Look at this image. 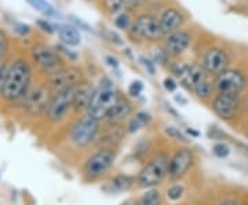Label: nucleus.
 Here are the masks:
<instances>
[{
    "mask_svg": "<svg viewBox=\"0 0 248 205\" xmlns=\"http://www.w3.org/2000/svg\"><path fill=\"white\" fill-rule=\"evenodd\" d=\"M32 83V68L31 65L18 58L7 66V73L1 87L0 97L7 102H17L25 98L28 91L31 89Z\"/></svg>",
    "mask_w": 248,
    "mask_h": 205,
    "instance_id": "nucleus-1",
    "label": "nucleus"
},
{
    "mask_svg": "<svg viewBox=\"0 0 248 205\" xmlns=\"http://www.w3.org/2000/svg\"><path fill=\"white\" fill-rule=\"evenodd\" d=\"M119 98L120 95L116 89L115 84L108 77H105L104 80H101V84L97 88L94 89V94L91 97L89 109H87V115L97 118L99 121L105 120Z\"/></svg>",
    "mask_w": 248,
    "mask_h": 205,
    "instance_id": "nucleus-2",
    "label": "nucleus"
},
{
    "mask_svg": "<svg viewBox=\"0 0 248 205\" xmlns=\"http://www.w3.org/2000/svg\"><path fill=\"white\" fill-rule=\"evenodd\" d=\"M170 157L166 153H157L138 174L135 183L141 189H153L169 176Z\"/></svg>",
    "mask_w": 248,
    "mask_h": 205,
    "instance_id": "nucleus-3",
    "label": "nucleus"
},
{
    "mask_svg": "<svg viewBox=\"0 0 248 205\" xmlns=\"http://www.w3.org/2000/svg\"><path fill=\"white\" fill-rule=\"evenodd\" d=\"M31 55L37 69L47 74L48 77L63 69V62H62L58 50H55L50 45L43 44V43L35 44L32 47Z\"/></svg>",
    "mask_w": 248,
    "mask_h": 205,
    "instance_id": "nucleus-4",
    "label": "nucleus"
},
{
    "mask_svg": "<svg viewBox=\"0 0 248 205\" xmlns=\"http://www.w3.org/2000/svg\"><path fill=\"white\" fill-rule=\"evenodd\" d=\"M116 153L113 149H99L91 154L84 162L83 175L87 180H97L107 175V172L115 164Z\"/></svg>",
    "mask_w": 248,
    "mask_h": 205,
    "instance_id": "nucleus-5",
    "label": "nucleus"
},
{
    "mask_svg": "<svg viewBox=\"0 0 248 205\" xmlns=\"http://www.w3.org/2000/svg\"><path fill=\"white\" fill-rule=\"evenodd\" d=\"M99 131H101V121L90 115H86L72 127L71 142L78 147L89 146L97 141Z\"/></svg>",
    "mask_w": 248,
    "mask_h": 205,
    "instance_id": "nucleus-6",
    "label": "nucleus"
},
{
    "mask_svg": "<svg viewBox=\"0 0 248 205\" xmlns=\"http://www.w3.org/2000/svg\"><path fill=\"white\" fill-rule=\"evenodd\" d=\"M163 36L159 19L149 14L137 18L130 29V37L134 42H157Z\"/></svg>",
    "mask_w": 248,
    "mask_h": 205,
    "instance_id": "nucleus-7",
    "label": "nucleus"
},
{
    "mask_svg": "<svg viewBox=\"0 0 248 205\" xmlns=\"http://www.w3.org/2000/svg\"><path fill=\"white\" fill-rule=\"evenodd\" d=\"M53 91L47 84H39L28 91L24 98V109L29 116L37 117L47 112L53 98Z\"/></svg>",
    "mask_w": 248,
    "mask_h": 205,
    "instance_id": "nucleus-8",
    "label": "nucleus"
},
{
    "mask_svg": "<svg viewBox=\"0 0 248 205\" xmlns=\"http://www.w3.org/2000/svg\"><path fill=\"white\" fill-rule=\"evenodd\" d=\"M171 71L179 83L189 91H193L199 84L207 80L208 76L203 66L199 63L177 62L171 66Z\"/></svg>",
    "mask_w": 248,
    "mask_h": 205,
    "instance_id": "nucleus-9",
    "label": "nucleus"
},
{
    "mask_svg": "<svg viewBox=\"0 0 248 205\" xmlns=\"http://www.w3.org/2000/svg\"><path fill=\"white\" fill-rule=\"evenodd\" d=\"M213 84L217 94L240 95V92L247 87V77L239 69H226L215 76Z\"/></svg>",
    "mask_w": 248,
    "mask_h": 205,
    "instance_id": "nucleus-10",
    "label": "nucleus"
},
{
    "mask_svg": "<svg viewBox=\"0 0 248 205\" xmlns=\"http://www.w3.org/2000/svg\"><path fill=\"white\" fill-rule=\"evenodd\" d=\"M75 103V88L62 89L58 92H54L51 102L46 112V116L50 121L58 123L68 116Z\"/></svg>",
    "mask_w": 248,
    "mask_h": 205,
    "instance_id": "nucleus-11",
    "label": "nucleus"
},
{
    "mask_svg": "<svg viewBox=\"0 0 248 205\" xmlns=\"http://www.w3.org/2000/svg\"><path fill=\"white\" fill-rule=\"evenodd\" d=\"M241 107L240 95L232 94H217L211 102L213 112L223 121H232L236 118Z\"/></svg>",
    "mask_w": 248,
    "mask_h": 205,
    "instance_id": "nucleus-12",
    "label": "nucleus"
},
{
    "mask_svg": "<svg viewBox=\"0 0 248 205\" xmlns=\"http://www.w3.org/2000/svg\"><path fill=\"white\" fill-rule=\"evenodd\" d=\"M195 164V153L189 147H181L170 157L169 178L171 180H179L185 176Z\"/></svg>",
    "mask_w": 248,
    "mask_h": 205,
    "instance_id": "nucleus-13",
    "label": "nucleus"
},
{
    "mask_svg": "<svg viewBox=\"0 0 248 205\" xmlns=\"http://www.w3.org/2000/svg\"><path fill=\"white\" fill-rule=\"evenodd\" d=\"M229 63H231V57L225 48L211 47L204 54L202 66L207 72V74L218 76L229 68Z\"/></svg>",
    "mask_w": 248,
    "mask_h": 205,
    "instance_id": "nucleus-14",
    "label": "nucleus"
},
{
    "mask_svg": "<svg viewBox=\"0 0 248 205\" xmlns=\"http://www.w3.org/2000/svg\"><path fill=\"white\" fill-rule=\"evenodd\" d=\"M84 81L83 77V72L78 69V68H63L62 71L55 73L53 76H50L47 86L50 87L51 91L58 92L62 89L76 88Z\"/></svg>",
    "mask_w": 248,
    "mask_h": 205,
    "instance_id": "nucleus-15",
    "label": "nucleus"
},
{
    "mask_svg": "<svg viewBox=\"0 0 248 205\" xmlns=\"http://www.w3.org/2000/svg\"><path fill=\"white\" fill-rule=\"evenodd\" d=\"M192 43V36L186 30H175L170 33L164 40V51L171 57H179L189 48Z\"/></svg>",
    "mask_w": 248,
    "mask_h": 205,
    "instance_id": "nucleus-16",
    "label": "nucleus"
},
{
    "mask_svg": "<svg viewBox=\"0 0 248 205\" xmlns=\"http://www.w3.org/2000/svg\"><path fill=\"white\" fill-rule=\"evenodd\" d=\"M125 130L122 124H108L105 128L99 131L95 142L101 146V149H113L123 141Z\"/></svg>",
    "mask_w": 248,
    "mask_h": 205,
    "instance_id": "nucleus-17",
    "label": "nucleus"
},
{
    "mask_svg": "<svg viewBox=\"0 0 248 205\" xmlns=\"http://www.w3.org/2000/svg\"><path fill=\"white\" fill-rule=\"evenodd\" d=\"M184 22H185L184 14L175 9H167L159 18L160 28H161L164 36L178 30V28L182 27Z\"/></svg>",
    "mask_w": 248,
    "mask_h": 205,
    "instance_id": "nucleus-18",
    "label": "nucleus"
},
{
    "mask_svg": "<svg viewBox=\"0 0 248 205\" xmlns=\"http://www.w3.org/2000/svg\"><path fill=\"white\" fill-rule=\"evenodd\" d=\"M131 112H133L131 102L124 97H120L117 99L113 109L110 110V113L105 118V121L108 124H122L124 120L131 115Z\"/></svg>",
    "mask_w": 248,
    "mask_h": 205,
    "instance_id": "nucleus-19",
    "label": "nucleus"
},
{
    "mask_svg": "<svg viewBox=\"0 0 248 205\" xmlns=\"http://www.w3.org/2000/svg\"><path fill=\"white\" fill-rule=\"evenodd\" d=\"M94 94V88L93 86L83 81L80 86L75 88V103H73V109L76 112H84L89 109L90 101Z\"/></svg>",
    "mask_w": 248,
    "mask_h": 205,
    "instance_id": "nucleus-20",
    "label": "nucleus"
},
{
    "mask_svg": "<svg viewBox=\"0 0 248 205\" xmlns=\"http://www.w3.org/2000/svg\"><path fill=\"white\" fill-rule=\"evenodd\" d=\"M135 185V178L128 176V175H117L115 178H112L107 185L102 188L104 191H107L109 194H119L131 190Z\"/></svg>",
    "mask_w": 248,
    "mask_h": 205,
    "instance_id": "nucleus-21",
    "label": "nucleus"
},
{
    "mask_svg": "<svg viewBox=\"0 0 248 205\" xmlns=\"http://www.w3.org/2000/svg\"><path fill=\"white\" fill-rule=\"evenodd\" d=\"M58 30V35L61 42L65 45H78L81 42V37H80L79 30L76 28L69 27V25H58L57 28Z\"/></svg>",
    "mask_w": 248,
    "mask_h": 205,
    "instance_id": "nucleus-22",
    "label": "nucleus"
},
{
    "mask_svg": "<svg viewBox=\"0 0 248 205\" xmlns=\"http://www.w3.org/2000/svg\"><path fill=\"white\" fill-rule=\"evenodd\" d=\"M145 0H104V6L109 13H119L127 9H137Z\"/></svg>",
    "mask_w": 248,
    "mask_h": 205,
    "instance_id": "nucleus-23",
    "label": "nucleus"
},
{
    "mask_svg": "<svg viewBox=\"0 0 248 205\" xmlns=\"http://www.w3.org/2000/svg\"><path fill=\"white\" fill-rule=\"evenodd\" d=\"M152 121V116L146 112H138L135 117H133L130 120V123L127 125V132L134 134V132H138L141 128L146 127Z\"/></svg>",
    "mask_w": 248,
    "mask_h": 205,
    "instance_id": "nucleus-24",
    "label": "nucleus"
},
{
    "mask_svg": "<svg viewBox=\"0 0 248 205\" xmlns=\"http://www.w3.org/2000/svg\"><path fill=\"white\" fill-rule=\"evenodd\" d=\"M138 200L140 205H160L161 204V196H160L159 190L156 189H146V193L142 194Z\"/></svg>",
    "mask_w": 248,
    "mask_h": 205,
    "instance_id": "nucleus-25",
    "label": "nucleus"
},
{
    "mask_svg": "<svg viewBox=\"0 0 248 205\" xmlns=\"http://www.w3.org/2000/svg\"><path fill=\"white\" fill-rule=\"evenodd\" d=\"M28 1L32 4L33 9L37 10L39 13H42L46 17H57L58 15V13L55 11V9L50 3H47L46 0H28Z\"/></svg>",
    "mask_w": 248,
    "mask_h": 205,
    "instance_id": "nucleus-26",
    "label": "nucleus"
},
{
    "mask_svg": "<svg viewBox=\"0 0 248 205\" xmlns=\"http://www.w3.org/2000/svg\"><path fill=\"white\" fill-rule=\"evenodd\" d=\"M193 92L196 94V97L200 99H210L213 97V94L215 92V89H214V84L211 81L205 80L203 81L202 84H199L195 89H193Z\"/></svg>",
    "mask_w": 248,
    "mask_h": 205,
    "instance_id": "nucleus-27",
    "label": "nucleus"
},
{
    "mask_svg": "<svg viewBox=\"0 0 248 205\" xmlns=\"http://www.w3.org/2000/svg\"><path fill=\"white\" fill-rule=\"evenodd\" d=\"M164 132L166 135L169 136L170 139H172V141H177V142H182L186 143L187 142V138H186V135L177 128V127H166L164 128Z\"/></svg>",
    "mask_w": 248,
    "mask_h": 205,
    "instance_id": "nucleus-28",
    "label": "nucleus"
},
{
    "mask_svg": "<svg viewBox=\"0 0 248 205\" xmlns=\"http://www.w3.org/2000/svg\"><path fill=\"white\" fill-rule=\"evenodd\" d=\"M213 153L214 156L218 157V159H226V157L231 154V147H229V145H226V143L218 142L213 146Z\"/></svg>",
    "mask_w": 248,
    "mask_h": 205,
    "instance_id": "nucleus-29",
    "label": "nucleus"
},
{
    "mask_svg": "<svg viewBox=\"0 0 248 205\" xmlns=\"http://www.w3.org/2000/svg\"><path fill=\"white\" fill-rule=\"evenodd\" d=\"M184 188L181 186V185H174V186H171V188L167 190V197H169V200L171 201H179L182 196H184Z\"/></svg>",
    "mask_w": 248,
    "mask_h": 205,
    "instance_id": "nucleus-30",
    "label": "nucleus"
},
{
    "mask_svg": "<svg viewBox=\"0 0 248 205\" xmlns=\"http://www.w3.org/2000/svg\"><path fill=\"white\" fill-rule=\"evenodd\" d=\"M115 25L120 29H128L131 28V18L127 13H122L115 18Z\"/></svg>",
    "mask_w": 248,
    "mask_h": 205,
    "instance_id": "nucleus-31",
    "label": "nucleus"
},
{
    "mask_svg": "<svg viewBox=\"0 0 248 205\" xmlns=\"http://www.w3.org/2000/svg\"><path fill=\"white\" fill-rule=\"evenodd\" d=\"M7 50H9V39H7L6 33L1 30V28H0V61L7 54Z\"/></svg>",
    "mask_w": 248,
    "mask_h": 205,
    "instance_id": "nucleus-32",
    "label": "nucleus"
},
{
    "mask_svg": "<svg viewBox=\"0 0 248 205\" xmlns=\"http://www.w3.org/2000/svg\"><path fill=\"white\" fill-rule=\"evenodd\" d=\"M104 36H105V39H107L108 42H110V43H113V44H117V45L123 44V39H122V36L117 35V33L113 32V30H105V32H104Z\"/></svg>",
    "mask_w": 248,
    "mask_h": 205,
    "instance_id": "nucleus-33",
    "label": "nucleus"
},
{
    "mask_svg": "<svg viewBox=\"0 0 248 205\" xmlns=\"http://www.w3.org/2000/svg\"><path fill=\"white\" fill-rule=\"evenodd\" d=\"M142 91H143V84H142V81L137 80L133 81L131 83V86H130V88H128V94L131 95V97H140L142 94Z\"/></svg>",
    "mask_w": 248,
    "mask_h": 205,
    "instance_id": "nucleus-34",
    "label": "nucleus"
},
{
    "mask_svg": "<svg viewBox=\"0 0 248 205\" xmlns=\"http://www.w3.org/2000/svg\"><path fill=\"white\" fill-rule=\"evenodd\" d=\"M163 83H164V88L167 89L169 92H174L178 87L177 81L174 80V79H171V77H166Z\"/></svg>",
    "mask_w": 248,
    "mask_h": 205,
    "instance_id": "nucleus-35",
    "label": "nucleus"
},
{
    "mask_svg": "<svg viewBox=\"0 0 248 205\" xmlns=\"http://www.w3.org/2000/svg\"><path fill=\"white\" fill-rule=\"evenodd\" d=\"M7 63L4 61H0V92H1V87H3V83H4V77H6V73H7Z\"/></svg>",
    "mask_w": 248,
    "mask_h": 205,
    "instance_id": "nucleus-36",
    "label": "nucleus"
},
{
    "mask_svg": "<svg viewBox=\"0 0 248 205\" xmlns=\"http://www.w3.org/2000/svg\"><path fill=\"white\" fill-rule=\"evenodd\" d=\"M141 61H142V65L145 66V69L149 72V74H152V76H153V74H155V62H152L151 59H148V58H143V57L141 58Z\"/></svg>",
    "mask_w": 248,
    "mask_h": 205,
    "instance_id": "nucleus-37",
    "label": "nucleus"
},
{
    "mask_svg": "<svg viewBox=\"0 0 248 205\" xmlns=\"http://www.w3.org/2000/svg\"><path fill=\"white\" fill-rule=\"evenodd\" d=\"M37 25L42 28V30H45L47 33H53L54 28L51 24H48L47 21H37Z\"/></svg>",
    "mask_w": 248,
    "mask_h": 205,
    "instance_id": "nucleus-38",
    "label": "nucleus"
},
{
    "mask_svg": "<svg viewBox=\"0 0 248 205\" xmlns=\"http://www.w3.org/2000/svg\"><path fill=\"white\" fill-rule=\"evenodd\" d=\"M14 30H16V32H18L19 35H28L31 29H29V27H28V25H25V24H16Z\"/></svg>",
    "mask_w": 248,
    "mask_h": 205,
    "instance_id": "nucleus-39",
    "label": "nucleus"
},
{
    "mask_svg": "<svg viewBox=\"0 0 248 205\" xmlns=\"http://www.w3.org/2000/svg\"><path fill=\"white\" fill-rule=\"evenodd\" d=\"M107 62L108 65L112 68V69H115V71H119V61L116 59L115 57H112V55H107Z\"/></svg>",
    "mask_w": 248,
    "mask_h": 205,
    "instance_id": "nucleus-40",
    "label": "nucleus"
},
{
    "mask_svg": "<svg viewBox=\"0 0 248 205\" xmlns=\"http://www.w3.org/2000/svg\"><path fill=\"white\" fill-rule=\"evenodd\" d=\"M57 50H60L61 53L63 54H66L68 57H69V59H78V54L76 53H73V51H71V50H68L66 47H62V45H60V47H57Z\"/></svg>",
    "mask_w": 248,
    "mask_h": 205,
    "instance_id": "nucleus-41",
    "label": "nucleus"
},
{
    "mask_svg": "<svg viewBox=\"0 0 248 205\" xmlns=\"http://www.w3.org/2000/svg\"><path fill=\"white\" fill-rule=\"evenodd\" d=\"M218 205H240V203L234 197H228V198H223Z\"/></svg>",
    "mask_w": 248,
    "mask_h": 205,
    "instance_id": "nucleus-42",
    "label": "nucleus"
},
{
    "mask_svg": "<svg viewBox=\"0 0 248 205\" xmlns=\"http://www.w3.org/2000/svg\"><path fill=\"white\" fill-rule=\"evenodd\" d=\"M71 19H72V21H73V22H75V24H76V25H78V27H81V28H83V29H86L87 32H91V28H90L89 25L86 24V22L80 21V19H78V18H76V17H71Z\"/></svg>",
    "mask_w": 248,
    "mask_h": 205,
    "instance_id": "nucleus-43",
    "label": "nucleus"
},
{
    "mask_svg": "<svg viewBox=\"0 0 248 205\" xmlns=\"http://www.w3.org/2000/svg\"><path fill=\"white\" fill-rule=\"evenodd\" d=\"M236 145H237V147H239V150L244 156H247L248 157V145L247 143H243V142H236Z\"/></svg>",
    "mask_w": 248,
    "mask_h": 205,
    "instance_id": "nucleus-44",
    "label": "nucleus"
},
{
    "mask_svg": "<svg viewBox=\"0 0 248 205\" xmlns=\"http://www.w3.org/2000/svg\"><path fill=\"white\" fill-rule=\"evenodd\" d=\"M122 205H140V204H138V200H137V198H134V200H128V201H125V203H123Z\"/></svg>",
    "mask_w": 248,
    "mask_h": 205,
    "instance_id": "nucleus-45",
    "label": "nucleus"
},
{
    "mask_svg": "<svg viewBox=\"0 0 248 205\" xmlns=\"http://www.w3.org/2000/svg\"><path fill=\"white\" fill-rule=\"evenodd\" d=\"M175 101H177L178 103H182V105H186L187 103V101L185 98H182V97H175Z\"/></svg>",
    "mask_w": 248,
    "mask_h": 205,
    "instance_id": "nucleus-46",
    "label": "nucleus"
},
{
    "mask_svg": "<svg viewBox=\"0 0 248 205\" xmlns=\"http://www.w3.org/2000/svg\"><path fill=\"white\" fill-rule=\"evenodd\" d=\"M246 107H247V110H248V99H247V102H246Z\"/></svg>",
    "mask_w": 248,
    "mask_h": 205,
    "instance_id": "nucleus-47",
    "label": "nucleus"
}]
</instances>
